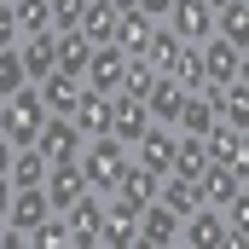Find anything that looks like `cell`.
Here are the masks:
<instances>
[{"label":"cell","instance_id":"obj_8","mask_svg":"<svg viewBox=\"0 0 249 249\" xmlns=\"http://www.w3.org/2000/svg\"><path fill=\"white\" fill-rule=\"evenodd\" d=\"M122 64H127V53L110 41V47H93V58H87V75H81V87H93V93H122Z\"/></svg>","mask_w":249,"mask_h":249},{"label":"cell","instance_id":"obj_29","mask_svg":"<svg viewBox=\"0 0 249 249\" xmlns=\"http://www.w3.org/2000/svg\"><path fill=\"white\" fill-rule=\"evenodd\" d=\"M157 75H162V70H157V64L145 58V53H133V58L122 64V93H133V99H145V93H151V81H157Z\"/></svg>","mask_w":249,"mask_h":249},{"label":"cell","instance_id":"obj_2","mask_svg":"<svg viewBox=\"0 0 249 249\" xmlns=\"http://www.w3.org/2000/svg\"><path fill=\"white\" fill-rule=\"evenodd\" d=\"M127 157H133V151H127L122 139H110V133H105V139H81V157H75V162H81L87 186L110 197L116 180H122V168H127Z\"/></svg>","mask_w":249,"mask_h":249},{"label":"cell","instance_id":"obj_23","mask_svg":"<svg viewBox=\"0 0 249 249\" xmlns=\"http://www.w3.org/2000/svg\"><path fill=\"white\" fill-rule=\"evenodd\" d=\"M81 35H87L93 47H110V41H116V6H110V0H87V6H81Z\"/></svg>","mask_w":249,"mask_h":249},{"label":"cell","instance_id":"obj_35","mask_svg":"<svg viewBox=\"0 0 249 249\" xmlns=\"http://www.w3.org/2000/svg\"><path fill=\"white\" fill-rule=\"evenodd\" d=\"M81 6H87V0H53V29H81Z\"/></svg>","mask_w":249,"mask_h":249},{"label":"cell","instance_id":"obj_20","mask_svg":"<svg viewBox=\"0 0 249 249\" xmlns=\"http://www.w3.org/2000/svg\"><path fill=\"white\" fill-rule=\"evenodd\" d=\"M157 203H168V209L186 220L191 209L203 203V186H197V180H186V174H162V180H157Z\"/></svg>","mask_w":249,"mask_h":249},{"label":"cell","instance_id":"obj_36","mask_svg":"<svg viewBox=\"0 0 249 249\" xmlns=\"http://www.w3.org/2000/svg\"><path fill=\"white\" fill-rule=\"evenodd\" d=\"M23 35H18V18H12V0H0V53L6 47H18Z\"/></svg>","mask_w":249,"mask_h":249},{"label":"cell","instance_id":"obj_25","mask_svg":"<svg viewBox=\"0 0 249 249\" xmlns=\"http://www.w3.org/2000/svg\"><path fill=\"white\" fill-rule=\"evenodd\" d=\"M151 29H157V23H151V18H145L139 6H133V12H116V47H122L127 58L151 47Z\"/></svg>","mask_w":249,"mask_h":249},{"label":"cell","instance_id":"obj_40","mask_svg":"<svg viewBox=\"0 0 249 249\" xmlns=\"http://www.w3.org/2000/svg\"><path fill=\"white\" fill-rule=\"evenodd\" d=\"M110 6H116V12H133V6H139V0H110Z\"/></svg>","mask_w":249,"mask_h":249},{"label":"cell","instance_id":"obj_39","mask_svg":"<svg viewBox=\"0 0 249 249\" xmlns=\"http://www.w3.org/2000/svg\"><path fill=\"white\" fill-rule=\"evenodd\" d=\"M12 151H18V145H12V139L0 133V168H12Z\"/></svg>","mask_w":249,"mask_h":249},{"label":"cell","instance_id":"obj_12","mask_svg":"<svg viewBox=\"0 0 249 249\" xmlns=\"http://www.w3.org/2000/svg\"><path fill=\"white\" fill-rule=\"evenodd\" d=\"M41 191H47V203H53V214H64L81 191H87V174H81V162H47V180H41Z\"/></svg>","mask_w":249,"mask_h":249},{"label":"cell","instance_id":"obj_7","mask_svg":"<svg viewBox=\"0 0 249 249\" xmlns=\"http://www.w3.org/2000/svg\"><path fill=\"white\" fill-rule=\"evenodd\" d=\"M203 151H209V162H226V168H244L249 174V133L232 122H214L203 133Z\"/></svg>","mask_w":249,"mask_h":249},{"label":"cell","instance_id":"obj_3","mask_svg":"<svg viewBox=\"0 0 249 249\" xmlns=\"http://www.w3.org/2000/svg\"><path fill=\"white\" fill-rule=\"evenodd\" d=\"M174 145H180V133H174V127H168V122H151L139 139H133V162H139V168H151V174L162 180V174H174Z\"/></svg>","mask_w":249,"mask_h":249},{"label":"cell","instance_id":"obj_27","mask_svg":"<svg viewBox=\"0 0 249 249\" xmlns=\"http://www.w3.org/2000/svg\"><path fill=\"white\" fill-rule=\"evenodd\" d=\"M6 174H12V186H41V180H47V157H41L35 145H18Z\"/></svg>","mask_w":249,"mask_h":249},{"label":"cell","instance_id":"obj_26","mask_svg":"<svg viewBox=\"0 0 249 249\" xmlns=\"http://www.w3.org/2000/svg\"><path fill=\"white\" fill-rule=\"evenodd\" d=\"M180 47H186V41H180L168 23H157V29H151V47H145V58L157 64L162 75H174V64H180Z\"/></svg>","mask_w":249,"mask_h":249},{"label":"cell","instance_id":"obj_31","mask_svg":"<svg viewBox=\"0 0 249 249\" xmlns=\"http://www.w3.org/2000/svg\"><path fill=\"white\" fill-rule=\"evenodd\" d=\"M203 168H209V151H203V139H186V133H180V145H174V174L203 180Z\"/></svg>","mask_w":249,"mask_h":249},{"label":"cell","instance_id":"obj_9","mask_svg":"<svg viewBox=\"0 0 249 249\" xmlns=\"http://www.w3.org/2000/svg\"><path fill=\"white\" fill-rule=\"evenodd\" d=\"M180 244H186V249H214V244H226V220H220L214 203H197L186 220H180Z\"/></svg>","mask_w":249,"mask_h":249},{"label":"cell","instance_id":"obj_15","mask_svg":"<svg viewBox=\"0 0 249 249\" xmlns=\"http://www.w3.org/2000/svg\"><path fill=\"white\" fill-rule=\"evenodd\" d=\"M197 186H203V203H214V209H226V203H232L238 191H249V174H244V168H226V162H209Z\"/></svg>","mask_w":249,"mask_h":249},{"label":"cell","instance_id":"obj_19","mask_svg":"<svg viewBox=\"0 0 249 249\" xmlns=\"http://www.w3.org/2000/svg\"><path fill=\"white\" fill-rule=\"evenodd\" d=\"M180 105H186V87H180L174 75H157V81H151V93H145V110H151V122H168V127H174Z\"/></svg>","mask_w":249,"mask_h":249},{"label":"cell","instance_id":"obj_22","mask_svg":"<svg viewBox=\"0 0 249 249\" xmlns=\"http://www.w3.org/2000/svg\"><path fill=\"white\" fill-rule=\"evenodd\" d=\"M53 35H58V29H53ZM87 58H93V41H87L81 29H64L58 35V64H53V70H64V75L81 81V75H87Z\"/></svg>","mask_w":249,"mask_h":249},{"label":"cell","instance_id":"obj_4","mask_svg":"<svg viewBox=\"0 0 249 249\" xmlns=\"http://www.w3.org/2000/svg\"><path fill=\"white\" fill-rule=\"evenodd\" d=\"M64 220H70V244L75 249H99V226H105V191H81L70 209H64Z\"/></svg>","mask_w":249,"mask_h":249},{"label":"cell","instance_id":"obj_38","mask_svg":"<svg viewBox=\"0 0 249 249\" xmlns=\"http://www.w3.org/2000/svg\"><path fill=\"white\" fill-rule=\"evenodd\" d=\"M6 209H12V174L0 168V220H6Z\"/></svg>","mask_w":249,"mask_h":249},{"label":"cell","instance_id":"obj_17","mask_svg":"<svg viewBox=\"0 0 249 249\" xmlns=\"http://www.w3.org/2000/svg\"><path fill=\"white\" fill-rule=\"evenodd\" d=\"M70 122H75L81 139H105V133H110V99H105V93H93V87H81V105H75V116H70Z\"/></svg>","mask_w":249,"mask_h":249},{"label":"cell","instance_id":"obj_41","mask_svg":"<svg viewBox=\"0 0 249 249\" xmlns=\"http://www.w3.org/2000/svg\"><path fill=\"white\" fill-rule=\"evenodd\" d=\"M203 6H226V0H203Z\"/></svg>","mask_w":249,"mask_h":249},{"label":"cell","instance_id":"obj_28","mask_svg":"<svg viewBox=\"0 0 249 249\" xmlns=\"http://www.w3.org/2000/svg\"><path fill=\"white\" fill-rule=\"evenodd\" d=\"M18 35H47L53 29V0H12Z\"/></svg>","mask_w":249,"mask_h":249},{"label":"cell","instance_id":"obj_33","mask_svg":"<svg viewBox=\"0 0 249 249\" xmlns=\"http://www.w3.org/2000/svg\"><path fill=\"white\" fill-rule=\"evenodd\" d=\"M29 244H35V249H64V244H70V220H64V214H47V220L29 232Z\"/></svg>","mask_w":249,"mask_h":249},{"label":"cell","instance_id":"obj_10","mask_svg":"<svg viewBox=\"0 0 249 249\" xmlns=\"http://www.w3.org/2000/svg\"><path fill=\"white\" fill-rule=\"evenodd\" d=\"M35 151L47 157V162H75L81 157V133L70 116H47V127L35 133Z\"/></svg>","mask_w":249,"mask_h":249},{"label":"cell","instance_id":"obj_32","mask_svg":"<svg viewBox=\"0 0 249 249\" xmlns=\"http://www.w3.org/2000/svg\"><path fill=\"white\" fill-rule=\"evenodd\" d=\"M174 81H180L186 93H203V87H209V75H203V53H197V47H180V64H174Z\"/></svg>","mask_w":249,"mask_h":249},{"label":"cell","instance_id":"obj_37","mask_svg":"<svg viewBox=\"0 0 249 249\" xmlns=\"http://www.w3.org/2000/svg\"><path fill=\"white\" fill-rule=\"evenodd\" d=\"M168 6H174V0H139V12H145L151 23H162V18H168Z\"/></svg>","mask_w":249,"mask_h":249},{"label":"cell","instance_id":"obj_6","mask_svg":"<svg viewBox=\"0 0 249 249\" xmlns=\"http://www.w3.org/2000/svg\"><path fill=\"white\" fill-rule=\"evenodd\" d=\"M162 23H168L186 47H203V41L214 35V6H203V0H174Z\"/></svg>","mask_w":249,"mask_h":249},{"label":"cell","instance_id":"obj_5","mask_svg":"<svg viewBox=\"0 0 249 249\" xmlns=\"http://www.w3.org/2000/svg\"><path fill=\"white\" fill-rule=\"evenodd\" d=\"M197 53H203V75H209V87H226V81L249 75V53H244V47H232V41H220V35H209Z\"/></svg>","mask_w":249,"mask_h":249},{"label":"cell","instance_id":"obj_21","mask_svg":"<svg viewBox=\"0 0 249 249\" xmlns=\"http://www.w3.org/2000/svg\"><path fill=\"white\" fill-rule=\"evenodd\" d=\"M214 35L249 53V0H226V6H214Z\"/></svg>","mask_w":249,"mask_h":249},{"label":"cell","instance_id":"obj_14","mask_svg":"<svg viewBox=\"0 0 249 249\" xmlns=\"http://www.w3.org/2000/svg\"><path fill=\"white\" fill-rule=\"evenodd\" d=\"M47 214H53V203H47V191H41V186H12V209H6V226H18V232L29 238V232H35V226H41Z\"/></svg>","mask_w":249,"mask_h":249},{"label":"cell","instance_id":"obj_11","mask_svg":"<svg viewBox=\"0 0 249 249\" xmlns=\"http://www.w3.org/2000/svg\"><path fill=\"white\" fill-rule=\"evenodd\" d=\"M151 127V110H145V99H133V93H110V139H122L127 151H133V139Z\"/></svg>","mask_w":249,"mask_h":249},{"label":"cell","instance_id":"obj_16","mask_svg":"<svg viewBox=\"0 0 249 249\" xmlns=\"http://www.w3.org/2000/svg\"><path fill=\"white\" fill-rule=\"evenodd\" d=\"M18 58H23V75H29V81H47L53 64H58V35H53V29H47V35H23V41H18Z\"/></svg>","mask_w":249,"mask_h":249},{"label":"cell","instance_id":"obj_1","mask_svg":"<svg viewBox=\"0 0 249 249\" xmlns=\"http://www.w3.org/2000/svg\"><path fill=\"white\" fill-rule=\"evenodd\" d=\"M47 127V99H41V87L35 81H23L18 93H6L0 99V133L12 139V145H35V133Z\"/></svg>","mask_w":249,"mask_h":249},{"label":"cell","instance_id":"obj_24","mask_svg":"<svg viewBox=\"0 0 249 249\" xmlns=\"http://www.w3.org/2000/svg\"><path fill=\"white\" fill-rule=\"evenodd\" d=\"M209 127H214V105H209V93H186V105H180V116H174V133L203 139Z\"/></svg>","mask_w":249,"mask_h":249},{"label":"cell","instance_id":"obj_13","mask_svg":"<svg viewBox=\"0 0 249 249\" xmlns=\"http://www.w3.org/2000/svg\"><path fill=\"white\" fill-rule=\"evenodd\" d=\"M139 244L174 249V244H180V214H174L168 203H145V209H139Z\"/></svg>","mask_w":249,"mask_h":249},{"label":"cell","instance_id":"obj_34","mask_svg":"<svg viewBox=\"0 0 249 249\" xmlns=\"http://www.w3.org/2000/svg\"><path fill=\"white\" fill-rule=\"evenodd\" d=\"M23 81H29V75H23V58H18V47H6V53H0V99H6V93H18Z\"/></svg>","mask_w":249,"mask_h":249},{"label":"cell","instance_id":"obj_30","mask_svg":"<svg viewBox=\"0 0 249 249\" xmlns=\"http://www.w3.org/2000/svg\"><path fill=\"white\" fill-rule=\"evenodd\" d=\"M116 191H127L133 203H157V174H151V168H139V162L127 157V168H122V180H116Z\"/></svg>","mask_w":249,"mask_h":249},{"label":"cell","instance_id":"obj_18","mask_svg":"<svg viewBox=\"0 0 249 249\" xmlns=\"http://www.w3.org/2000/svg\"><path fill=\"white\" fill-rule=\"evenodd\" d=\"M35 87H41V99H47V116H75V105H81V81H75V75L53 70V75L35 81Z\"/></svg>","mask_w":249,"mask_h":249}]
</instances>
